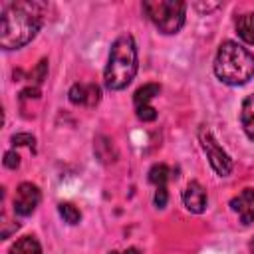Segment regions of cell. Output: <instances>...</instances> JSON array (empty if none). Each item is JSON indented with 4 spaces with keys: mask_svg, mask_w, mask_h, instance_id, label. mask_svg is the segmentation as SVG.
<instances>
[{
    "mask_svg": "<svg viewBox=\"0 0 254 254\" xmlns=\"http://www.w3.org/2000/svg\"><path fill=\"white\" fill-rule=\"evenodd\" d=\"M143 10L163 34H177L185 24L187 4L181 0H145Z\"/></svg>",
    "mask_w": 254,
    "mask_h": 254,
    "instance_id": "277c9868",
    "label": "cell"
},
{
    "mask_svg": "<svg viewBox=\"0 0 254 254\" xmlns=\"http://www.w3.org/2000/svg\"><path fill=\"white\" fill-rule=\"evenodd\" d=\"M10 254H42V246L34 236H22L12 244Z\"/></svg>",
    "mask_w": 254,
    "mask_h": 254,
    "instance_id": "4fadbf2b",
    "label": "cell"
},
{
    "mask_svg": "<svg viewBox=\"0 0 254 254\" xmlns=\"http://www.w3.org/2000/svg\"><path fill=\"white\" fill-rule=\"evenodd\" d=\"M109 254H139V250H137V248H129V250H125V252H109Z\"/></svg>",
    "mask_w": 254,
    "mask_h": 254,
    "instance_id": "7402d4cb",
    "label": "cell"
},
{
    "mask_svg": "<svg viewBox=\"0 0 254 254\" xmlns=\"http://www.w3.org/2000/svg\"><path fill=\"white\" fill-rule=\"evenodd\" d=\"M198 141H200V147L202 151L206 153V159L210 163V167L214 169V173L218 177H228L232 173V159L230 155L218 145V141L214 139V135L208 131V129H200L198 131Z\"/></svg>",
    "mask_w": 254,
    "mask_h": 254,
    "instance_id": "5b68a950",
    "label": "cell"
},
{
    "mask_svg": "<svg viewBox=\"0 0 254 254\" xmlns=\"http://www.w3.org/2000/svg\"><path fill=\"white\" fill-rule=\"evenodd\" d=\"M214 75L226 85L248 83L254 77V54L238 42H222L214 58Z\"/></svg>",
    "mask_w": 254,
    "mask_h": 254,
    "instance_id": "7a4b0ae2",
    "label": "cell"
},
{
    "mask_svg": "<svg viewBox=\"0 0 254 254\" xmlns=\"http://www.w3.org/2000/svg\"><path fill=\"white\" fill-rule=\"evenodd\" d=\"M46 69H48V62H46V60H42V62L38 64L36 71L32 73V77L36 79V83H42V81H44V77H46Z\"/></svg>",
    "mask_w": 254,
    "mask_h": 254,
    "instance_id": "ffe728a7",
    "label": "cell"
},
{
    "mask_svg": "<svg viewBox=\"0 0 254 254\" xmlns=\"http://www.w3.org/2000/svg\"><path fill=\"white\" fill-rule=\"evenodd\" d=\"M46 4L42 2H10L2 12L0 46L4 50H18L30 44L42 28Z\"/></svg>",
    "mask_w": 254,
    "mask_h": 254,
    "instance_id": "6da1fadb",
    "label": "cell"
},
{
    "mask_svg": "<svg viewBox=\"0 0 254 254\" xmlns=\"http://www.w3.org/2000/svg\"><path fill=\"white\" fill-rule=\"evenodd\" d=\"M240 123L244 133L248 135V139L254 141V93L248 95L242 101V109H240Z\"/></svg>",
    "mask_w": 254,
    "mask_h": 254,
    "instance_id": "8fae6325",
    "label": "cell"
},
{
    "mask_svg": "<svg viewBox=\"0 0 254 254\" xmlns=\"http://www.w3.org/2000/svg\"><path fill=\"white\" fill-rule=\"evenodd\" d=\"M4 165L8 169H18L20 167V155L16 151H6L4 153Z\"/></svg>",
    "mask_w": 254,
    "mask_h": 254,
    "instance_id": "ac0fdd59",
    "label": "cell"
},
{
    "mask_svg": "<svg viewBox=\"0 0 254 254\" xmlns=\"http://www.w3.org/2000/svg\"><path fill=\"white\" fill-rule=\"evenodd\" d=\"M69 101L73 105H85V107H93L99 103L101 97V89L97 83H73L69 87Z\"/></svg>",
    "mask_w": 254,
    "mask_h": 254,
    "instance_id": "52a82bcc",
    "label": "cell"
},
{
    "mask_svg": "<svg viewBox=\"0 0 254 254\" xmlns=\"http://www.w3.org/2000/svg\"><path fill=\"white\" fill-rule=\"evenodd\" d=\"M218 6H220V2H210V4H208V2H206V4L196 2V4H194V8H196V10H200V12H210V10H216Z\"/></svg>",
    "mask_w": 254,
    "mask_h": 254,
    "instance_id": "44dd1931",
    "label": "cell"
},
{
    "mask_svg": "<svg viewBox=\"0 0 254 254\" xmlns=\"http://www.w3.org/2000/svg\"><path fill=\"white\" fill-rule=\"evenodd\" d=\"M135 113L141 121H153L157 117V109L153 105H145V107H135Z\"/></svg>",
    "mask_w": 254,
    "mask_h": 254,
    "instance_id": "e0dca14e",
    "label": "cell"
},
{
    "mask_svg": "<svg viewBox=\"0 0 254 254\" xmlns=\"http://www.w3.org/2000/svg\"><path fill=\"white\" fill-rule=\"evenodd\" d=\"M250 252H252V254H254V240H252V242H250Z\"/></svg>",
    "mask_w": 254,
    "mask_h": 254,
    "instance_id": "603a6c76",
    "label": "cell"
},
{
    "mask_svg": "<svg viewBox=\"0 0 254 254\" xmlns=\"http://www.w3.org/2000/svg\"><path fill=\"white\" fill-rule=\"evenodd\" d=\"M167 200H169L167 187H157V190H155V206L165 208V206H167Z\"/></svg>",
    "mask_w": 254,
    "mask_h": 254,
    "instance_id": "d6986e66",
    "label": "cell"
},
{
    "mask_svg": "<svg viewBox=\"0 0 254 254\" xmlns=\"http://www.w3.org/2000/svg\"><path fill=\"white\" fill-rule=\"evenodd\" d=\"M161 93V85L159 83H145L141 85L135 95H133V103L135 107H145V105H151V99L157 97Z\"/></svg>",
    "mask_w": 254,
    "mask_h": 254,
    "instance_id": "7c38bea8",
    "label": "cell"
},
{
    "mask_svg": "<svg viewBox=\"0 0 254 254\" xmlns=\"http://www.w3.org/2000/svg\"><path fill=\"white\" fill-rule=\"evenodd\" d=\"M137 73V46L133 36H119L109 50V60L103 71L107 89H125Z\"/></svg>",
    "mask_w": 254,
    "mask_h": 254,
    "instance_id": "3957f363",
    "label": "cell"
},
{
    "mask_svg": "<svg viewBox=\"0 0 254 254\" xmlns=\"http://www.w3.org/2000/svg\"><path fill=\"white\" fill-rule=\"evenodd\" d=\"M234 26H236V34L240 36V40L252 46L254 44V12L240 14L234 20Z\"/></svg>",
    "mask_w": 254,
    "mask_h": 254,
    "instance_id": "30bf717a",
    "label": "cell"
},
{
    "mask_svg": "<svg viewBox=\"0 0 254 254\" xmlns=\"http://www.w3.org/2000/svg\"><path fill=\"white\" fill-rule=\"evenodd\" d=\"M40 189L32 183H22L18 185L16 189V194H14V212L20 214V216H28L36 210V206L40 204Z\"/></svg>",
    "mask_w": 254,
    "mask_h": 254,
    "instance_id": "8992f818",
    "label": "cell"
},
{
    "mask_svg": "<svg viewBox=\"0 0 254 254\" xmlns=\"http://www.w3.org/2000/svg\"><path fill=\"white\" fill-rule=\"evenodd\" d=\"M183 202H185L187 210H190L194 214L204 212V208H206V190L202 189V185L196 183V181H190L187 185V189L183 190Z\"/></svg>",
    "mask_w": 254,
    "mask_h": 254,
    "instance_id": "ba28073f",
    "label": "cell"
},
{
    "mask_svg": "<svg viewBox=\"0 0 254 254\" xmlns=\"http://www.w3.org/2000/svg\"><path fill=\"white\" fill-rule=\"evenodd\" d=\"M169 175H171L169 167L163 165V163H157V165H153L151 171H149V181H151L155 187H165L167 181H169Z\"/></svg>",
    "mask_w": 254,
    "mask_h": 254,
    "instance_id": "5bb4252c",
    "label": "cell"
},
{
    "mask_svg": "<svg viewBox=\"0 0 254 254\" xmlns=\"http://www.w3.org/2000/svg\"><path fill=\"white\" fill-rule=\"evenodd\" d=\"M230 208L240 216L242 224L254 222V189H244L230 200Z\"/></svg>",
    "mask_w": 254,
    "mask_h": 254,
    "instance_id": "9c48e42d",
    "label": "cell"
},
{
    "mask_svg": "<svg viewBox=\"0 0 254 254\" xmlns=\"http://www.w3.org/2000/svg\"><path fill=\"white\" fill-rule=\"evenodd\" d=\"M58 212H60V216H62L67 224H77L79 218H81L79 210H77L71 202H60V204H58Z\"/></svg>",
    "mask_w": 254,
    "mask_h": 254,
    "instance_id": "9a60e30c",
    "label": "cell"
},
{
    "mask_svg": "<svg viewBox=\"0 0 254 254\" xmlns=\"http://www.w3.org/2000/svg\"><path fill=\"white\" fill-rule=\"evenodd\" d=\"M12 143H14L16 147H30V149H34L36 139H34V135H30V133H16V135H12Z\"/></svg>",
    "mask_w": 254,
    "mask_h": 254,
    "instance_id": "2e32d148",
    "label": "cell"
}]
</instances>
